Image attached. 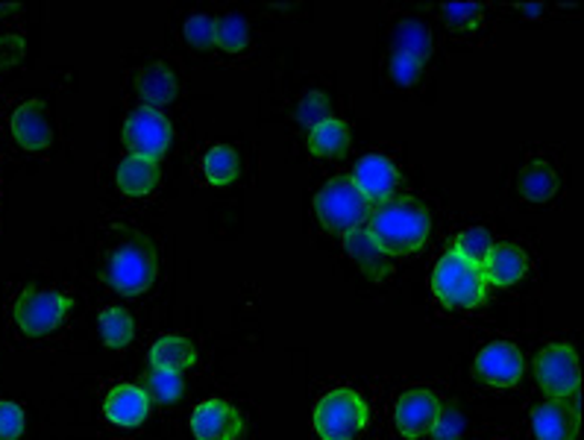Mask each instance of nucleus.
Masks as SVG:
<instances>
[{"instance_id":"nucleus-1","label":"nucleus","mask_w":584,"mask_h":440,"mask_svg":"<svg viewBox=\"0 0 584 440\" xmlns=\"http://www.w3.org/2000/svg\"><path fill=\"white\" fill-rule=\"evenodd\" d=\"M367 232L382 246L385 255H409L429 241L432 218L423 202L411 197H393L370 211Z\"/></svg>"},{"instance_id":"nucleus-2","label":"nucleus","mask_w":584,"mask_h":440,"mask_svg":"<svg viewBox=\"0 0 584 440\" xmlns=\"http://www.w3.org/2000/svg\"><path fill=\"white\" fill-rule=\"evenodd\" d=\"M365 396L353 387H335L314 405V431L321 440H358L367 429Z\"/></svg>"},{"instance_id":"nucleus-3","label":"nucleus","mask_w":584,"mask_h":440,"mask_svg":"<svg viewBox=\"0 0 584 440\" xmlns=\"http://www.w3.org/2000/svg\"><path fill=\"white\" fill-rule=\"evenodd\" d=\"M106 282L123 297L150 290V285L156 282V253L148 238L130 235L115 246L106 258Z\"/></svg>"},{"instance_id":"nucleus-4","label":"nucleus","mask_w":584,"mask_h":440,"mask_svg":"<svg viewBox=\"0 0 584 440\" xmlns=\"http://www.w3.org/2000/svg\"><path fill=\"white\" fill-rule=\"evenodd\" d=\"M370 211H374V206L365 194L358 191L349 176L332 179L314 197V215L321 220V227L335 232V235H347L349 229L365 227Z\"/></svg>"},{"instance_id":"nucleus-5","label":"nucleus","mask_w":584,"mask_h":440,"mask_svg":"<svg viewBox=\"0 0 584 440\" xmlns=\"http://www.w3.org/2000/svg\"><path fill=\"white\" fill-rule=\"evenodd\" d=\"M432 294L450 308H479L488 299V282L479 264L446 253L432 271Z\"/></svg>"},{"instance_id":"nucleus-6","label":"nucleus","mask_w":584,"mask_h":440,"mask_svg":"<svg viewBox=\"0 0 584 440\" xmlns=\"http://www.w3.org/2000/svg\"><path fill=\"white\" fill-rule=\"evenodd\" d=\"M71 308H74V299L60 294V290L24 288L18 294L12 315H15V323L21 332L30 334V338H44V334L60 329Z\"/></svg>"},{"instance_id":"nucleus-7","label":"nucleus","mask_w":584,"mask_h":440,"mask_svg":"<svg viewBox=\"0 0 584 440\" xmlns=\"http://www.w3.org/2000/svg\"><path fill=\"white\" fill-rule=\"evenodd\" d=\"M534 378L550 399H570L578 394L582 385V370L578 355L570 343H550L541 355L534 359Z\"/></svg>"},{"instance_id":"nucleus-8","label":"nucleus","mask_w":584,"mask_h":440,"mask_svg":"<svg viewBox=\"0 0 584 440\" xmlns=\"http://www.w3.org/2000/svg\"><path fill=\"white\" fill-rule=\"evenodd\" d=\"M171 141H174V127L159 109L139 106L123 123V144L132 150V156L159 162L171 150Z\"/></svg>"},{"instance_id":"nucleus-9","label":"nucleus","mask_w":584,"mask_h":440,"mask_svg":"<svg viewBox=\"0 0 584 440\" xmlns=\"http://www.w3.org/2000/svg\"><path fill=\"white\" fill-rule=\"evenodd\" d=\"M441 399L426 387H411L393 405V426L402 438L420 440L432 431L437 414H441Z\"/></svg>"},{"instance_id":"nucleus-10","label":"nucleus","mask_w":584,"mask_h":440,"mask_svg":"<svg viewBox=\"0 0 584 440\" xmlns=\"http://www.w3.org/2000/svg\"><path fill=\"white\" fill-rule=\"evenodd\" d=\"M476 373L482 382L494 387H515L526 373L523 352L517 350L511 341H490L485 343L476 355Z\"/></svg>"},{"instance_id":"nucleus-11","label":"nucleus","mask_w":584,"mask_h":440,"mask_svg":"<svg viewBox=\"0 0 584 440\" xmlns=\"http://www.w3.org/2000/svg\"><path fill=\"white\" fill-rule=\"evenodd\" d=\"M349 179L370 200V206H382V202L393 200V194L400 188V174H397L391 158L382 156V153H367L365 158H358Z\"/></svg>"},{"instance_id":"nucleus-12","label":"nucleus","mask_w":584,"mask_h":440,"mask_svg":"<svg viewBox=\"0 0 584 440\" xmlns=\"http://www.w3.org/2000/svg\"><path fill=\"white\" fill-rule=\"evenodd\" d=\"M245 431L241 414L224 399H206L194 408L192 435L194 440H238Z\"/></svg>"},{"instance_id":"nucleus-13","label":"nucleus","mask_w":584,"mask_h":440,"mask_svg":"<svg viewBox=\"0 0 584 440\" xmlns=\"http://www.w3.org/2000/svg\"><path fill=\"white\" fill-rule=\"evenodd\" d=\"M51 109L42 100H26L12 112V135L24 150L30 153H42L53 144V127H51Z\"/></svg>"},{"instance_id":"nucleus-14","label":"nucleus","mask_w":584,"mask_h":440,"mask_svg":"<svg viewBox=\"0 0 584 440\" xmlns=\"http://www.w3.org/2000/svg\"><path fill=\"white\" fill-rule=\"evenodd\" d=\"M104 417L121 429H136L150 417V396L139 385H115L104 399Z\"/></svg>"},{"instance_id":"nucleus-15","label":"nucleus","mask_w":584,"mask_h":440,"mask_svg":"<svg viewBox=\"0 0 584 440\" xmlns=\"http://www.w3.org/2000/svg\"><path fill=\"white\" fill-rule=\"evenodd\" d=\"M479 267L488 288L490 285L494 288H511L517 282H523L526 271H529V258L517 244H494Z\"/></svg>"},{"instance_id":"nucleus-16","label":"nucleus","mask_w":584,"mask_h":440,"mask_svg":"<svg viewBox=\"0 0 584 440\" xmlns=\"http://www.w3.org/2000/svg\"><path fill=\"white\" fill-rule=\"evenodd\" d=\"M532 431L538 440H576L578 414L564 399H547L532 408Z\"/></svg>"},{"instance_id":"nucleus-17","label":"nucleus","mask_w":584,"mask_h":440,"mask_svg":"<svg viewBox=\"0 0 584 440\" xmlns=\"http://www.w3.org/2000/svg\"><path fill=\"white\" fill-rule=\"evenodd\" d=\"M136 91L141 97V106L162 109V106L174 103L180 82H176L174 70L167 68L165 62H150L148 68H141L139 77H136Z\"/></svg>"},{"instance_id":"nucleus-18","label":"nucleus","mask_w":584,"mask_h":440,"mask_svg":"<svg viewBox=\"0 0 584 440\" xmlns=\"http://www.w3.org/2000/svg\"><path fill=\"white\" fill-rule=\"evenodd\" d=\"M340 238H344V250H347L349 258H353L370 279H385V276L391 273V255L382 253V246L376 244L374 235H370L365 227L349 229L347 235Z\"/></svg>"},{"instance_id":"nucleus-19","label":"nucleus","mask_w":584,"mask_h":440,"mask_svg":"<svg viewBox=\"0 0 584 440\" xmlns=\"http://www.w3.org/2000/svg\"><path fill=\"white\" fill-rule=\"evenodd\" d=\"M115 183L127 197H148L159 185V162L130 153L115 170Z\"/></svg>"},{"instance_id":"nucleus-20","label":"nucleus","mask_w":584,"mask_h":440,"mask_svg":"<svg viewBox=\"0 0 584 440\" xmlns=\"http://www.w3.org/2000/svg\"><path fill=\"white\" fill-rule=\"evenodd\" d=\"M194 361H197V346L183 334H165L150 346V367L153 370L183 373V370L194 367Z\"/></svg>"},{"instance_id":"nucleus-21","label":"nucleus","mask_w":584,"mask_h":440,"mask_svg":"<svg viewBox=\"0 0 584 440\" xmlns=\"http://www.w3.org/2000/svg\"><path fill=\"white\" fill-rule=\"evenodd\" d=\"M347 147H349V130L347 123L338 121V118L323 121L321 127H314L312 135H309V150L321 158L344 156Z\"/></svg>"},{"instance_id":"nucleus-22","label":"nucleus","mask_w":584,"mask_h":440,"mask_svg":"<svg viewBox=\"0 0 584 440\" xmlns=\"http://www.w3.org/2000/svg\"><path fill=\"white\" fill-rule=\"evenodd\" d=\"M517 183H520V194H523L529 202H547L552 200V194L559 191V174H555L547 162L526 165Z\"/></svg>"},{"instance_id":"nucleus-23","label":"nucleus","mask_w":584,"mask_h":440,"mask_svg":"<svg viewBox=\"0 0 584 440\" xmlns=\"http://www.w3.org/2000/svg\"><path fill=\"white\" fill-rule=\"evenodd\" d=\"M393 53L411 56L426 65V59L432 56V33L429 26H423L420 21H402L393 33Z\"/></svg>"},{"instance_id":"nucleus-24","label":"nucleus","mask_w":584,"mask_h":440,"mask_svg":"<svg viewBox=\"0 0 584 440\" xmlns=\"http://www.w3.org/2000/svg\"><path fill=\"white\" fill-rule=\"evenodd\" d=\"M203 174L212 185H229L236 183L241 174V156L238 150H232L229 144H218L203 156Z\"/></svg>"},{"instance_id":"nucleus-25","label":"nucleus","mask_w":584,"mask_h":440,"mask_svg":"<svg viewBox=\"0 0 584 440\" xmlns=\"http://www.w3.org/2000/svg\"><path fill=\"white\" fill-rule=\"evenodd\" d=\"M132 334H136V323H132V315L127 308L112 306L100 311V338L106 346L123 350V346H130Z\"/></svg>"},{"instance_id":"nucleus-26","label":"nucleus","mask_w":584,"mask_h":440,"mask_svg":"<svg viewBox=\"0 0 584 440\" xmlns=\"http://www.w3.org/2000/svg\"><path fill=\"white\" fill-rule=\"evenodd\" d=\"M144 391H148L150 403H180V396H183V373H174V370H150L148 387H144Z\"/></svg>"},{"instance_id":"nucleus-27","label":"nucleus","mask_w":584,"mask_h":440,"mask_svg":"<svg viewBox=\"0 0 584 440\" xmlns=\"http://www.w3.org/2000/svg\"><path fill=\"white\" fill-rule=\"evenodd\" d=\"M490 246H494V238H490L488 229L471 227L455 235L453 253L462 255V258H467V262L473 264H482L485 262V255L490 253Z\"/></svg>"},{"instance_id":"nucleus-28","label":"nucleus","mask_w":584,"mask_h":440,"mask_svg":"<svg viewBox=\"0 0 584 440\" xmlns=\"http://www.w3.org/2000/svg\"><path fill=\"white\" fill-rule=\"evenodd\" d=\"M250 42V26H247L245 15L229 12L218 21V33H215V44L224 47L227 53H241Z\"/></svg>"},{"instance_id":"nucleus-29","label":"nucleus","mask_w":584,"mask_h":440,"mask_svg":"<svg viewBox=\"0 0 584 440\" xmlns=\"http://www.w3.org/2000/svg\"><path fill=\"white\" fill-rule=\"evenodd\" d=\"M332 118V106L326 100V95L321 91H309V95L296 103V121L314 130V127H321L323 121H329Z\"/></svg>"},{"instance_id":"nucleus-30","label":"nucleus","mask_w":584,"mask_h":440,"mask_svg":"<svg viewBox=\"0 0 584 440\" xmlns=\"http://www.w3.org/2000/svg\"><path fill=\"white\" fill-rule=\"evenodd\" d=\"M185 38H188V44H194L197 51H209V47H215V33H218V21L212 15H192L188 21H185Z\"/></svg>"},{"instance_id":"nucleus-31","label":"nucleus","mask_w":584,"mask_h":440,"mask_svg":"<svg viewBox=\"0 0 584 440\" xmlns=\"http://www.w3.org/2000/svg\"><path fill=\"white\" fill-rule=\"evenodd\" d=\"M464 431V417L455 405H441L435 426H432V440H458Z\"/></svg>"},{"instance_id":"nucleus-32","label":"nucleus","mask_w":584,"mask_h":440,"mask_svg":"<svg viewBox=\"0 0 584 440\" xmlns=\"http://www.w3.org/2000/svg\"><path fill=\"white\" fill-rule=\"evenodd\" d=\"M26 429V414L21 405L0 399V440H18Z\"/></svg>"},{"instance_id":"nucleus-33","label":"nucleus","mask_w":584,"mask_h":440,"mask_svg":"<svg viewBox=\"0 0 584 440\" xmlns=\"http://www.w3.org/2000/svg\"><path fill=\"white\" fill-rule=\"evenodd\" d=\"M423 74V62L411 59V56H402V53H393L391 56V79L400 82V86H414Z\"/></svg>"},{"instance_id":"nucleus-34","label":"nucleus","mask_w":584,"mask_h":440,"mask_svg":"<svg viewBox=\"0 0 584 440\" xmlns=\"http://www.w3.org/2000/svg\"><path fill=\"white\" fill-rule=\"evenodd\" d=\"M446 21L458 30H471V26L479 24L482 18V7L479 3H446L444 7Z\"/></svg>"},{"instance_id":"nucleus-35","label":"nucleus","mask_w":584,"mask_h":440,"mask_svg":"<svg viewBox=\"0 0 584 440\" xmlns=\"http://www.w3.org/2000/svg\"><path fill=\"white\" fill-rule=\"evenodd\" d=\"M520 12H526V15H541L543 7H538V3H529V7H520Z\"/></svg>"}]
</instances>
